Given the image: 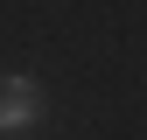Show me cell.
Here are the masks:
<instances>
[{
	"label": "cell",
	"instance_id": "1",
	"mask_svg": "<svg viewBox=\"0 0 147 140\" xmlns=\"http://www.w3.org/2000/svg\"><path fill=\"white\" fill-rule=\"evenodd\" d=\"M28 126H42V84L28 70H7L0 77V133H28Z\"/></svg>",
	"mask_w": 147,
	"mask_h": 140
}]
</instances>
